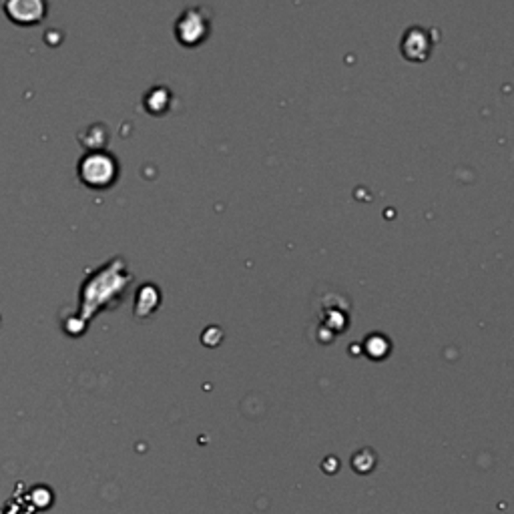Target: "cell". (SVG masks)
<instances>
[{
    "label": "cell",
    "instance_id": "2",
    "mask_svg": "<svg viewBox=\"0 0 514 514\" xmlns=\"http://www.w3.org/2000/svg\"><path fill=\"white\" fill-rule=\"evenodd\" d=\"M4 12L15 24L33 26L46 15V0H6Z\"/></svg>",
    "mask_w": 514,
    "mask_h": 514
},
{
    "label": "cell",
    "instance_id": "1",
    "mask_svg": "<svg viewBox=\"0 0 514 514\" xmlns=\"http://www.w3.org/2000/svg\"><path fill=\"white\" fill-rule=\"evenodd\" d=\"M78 177L87 187L105 189L109 187L117 177V163L113 157L105 153H91L87 155L78 165Z\"/></svg>",
    "mask_w": 514,
    "mask_h": 514
}]
</instances>
